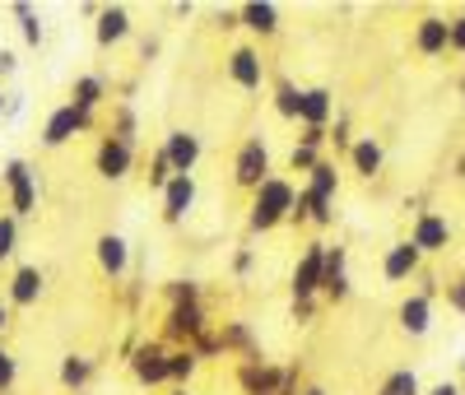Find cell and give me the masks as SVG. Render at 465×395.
I'll list each match as a JSON object with an SVG mask.
<instances>
[{"label":"cell","mask_w":465,"mask_h":395,"mask_svg":"<svg viewBox=\"0 0 465 395\" xmlns=\"http://www.w3.org/2000/svg\"><path fill=\"white\" fill-rule=\"evenodd\" d=\"M214 28H219V33L242 28V5H238V10H219V15H214Z\"/></svg>","instance_id":"cell-44"},{"label":"cell","mask_w":465,"mask_h":395,"mask_svg":"<svg viewBox=\"0 0 465 395\" xmlns=\"http://www.w3.org/2000/svg\"><path fill=\"white\" fill-rule=\"evenodd\" d=\"M15 252H19V219L0 214V261H10Z\"/></svg>","instance_id":"cell-36"},{"label":"cell","mask_w":465,"mask_h":395,"mask_svg":"<svg viewBox=\"0 0 465 395\" xmlns=\"http://www.w3.org/2000/svg\"><path fill=\"white\" fill-rule=\"evenodd\" d=\"M423 270V252L410 242V237H401V242H391L386 247V256H381V274L391 284H405V280H414V274Z\"/></svg>","instance_id":"cell-15"},{"label":"cell","mask_w":465,"mask_h":395,"mask_svg":"<svg viewBox=\"0 0 465 395\" xmlns=\"http://www.w3.org/2000/svg\"><path fill=\"white\" fill-rule=\"evenodd\" d=\"M15 381H19V363H15V353L0 344V395H10Z\"/></svg>","instance_id":"cell-40"},{"label":"cell","mask_w":465,"mask_h":395,"mask_svg":"<svg viewBox=\"0 0 465 395\" xmlns=\"http://www.w3.org/2000/svg\"><path fill=\"white\" fill-rule=\"evenodd\" d=\"M460 377H465V359H460Z\"/></svg>","instance_id":"cell-54"},{"label":"cell","mask_w":465,"mask_h":395,"mask_svg":"<svg viewBox=\"0 0 465 395\" xmlns=\"http://www.w3.org/2000/svg\"><path fill=\"white\" fill-rule=\"evenodd\" d=\"M326 144H335V153H349V149H354V135H349V122H344V116H335V122L326 126Z\"/></svg>","instance_id":"cell-39"},{"label":"cell","mask_w":465,"mask_h":395,"mask_svg":"<svg viewBox=\"0 0 465 395\" xmlns=\"http://www.w3.org/2000/svg\"><path fill=\"white\" fill-rule=\"evenodd\" d=\"M322 158H326V153L312 149V144H293V149H289V168H293V173H312Z\"/></svg>","instance_id":"cell-37"},{"label":"cell","mask_w":465,"mask_h":395,"mask_svg":"<svg viewBox=\"0 0 465 395\" xmlns=\"http://www.w3.org/2000/svg\"><path fill=\"white\" fill-rule=\"evenodd\" d=\"M191 349H196V359H201V363H214V359H223V344H219V331H214V326H210V331H205L196 344H191Z\"/></svg>","instance_id":"cell-38"},{"label":"cell","mask_w":465,"mask_h":395,"mask_svg":"<svg viewBox=\"0 0 465 395\" xmlns=\"http://www.w3.org/2000/svg\"><path fill=\"white\" fill-rule=\"evenodd\" d=\"M326 247H331V242H322V237H312V242H307V247L298 252L293 280H289L293 298H322V274H326Z\"/></svg>","instance_id":"cell-7"},{"label":"cell","mask_w":465,"mask_h":395,"mask_svg":"<svg viewBox=\"0 0 465 395\" xmlns=\"http://www.w3.org/2000/svg\"><path fill=\"white\" fill-rule=\"evenodd\" d=\"M107 79L103 74H80V79H74V84H70V107H80V112H94L98 116V107L107 103Z\"/></svg>","instance_id":"cell-24"},{"label":"cell","mask_w":465,"mask_h":395,"mask_svg":"<svg viewBox=\"0 0 465 395\" xmlns=\"http://www.w3.org/2000/svg\"><path fill=\"white\" fill-rule=\"evenodd\" d=\"M289 223H317V228H331V223H335V201H326V195H317V191L298 186Z\"/></svg>","instance_id":"cell-20"},{"label":"cell","mask_w":465,"mask_h":395,"mask_svg":"<svg viewBox=\"0 0 465 395\" xmlns=\"http://www.w3.org/2000/svg\"><path fill=\"white\" fill-rule=\"evenodd\" d=\"M396 321H401L405 335L423 340V335L433 331V302H429V298H419V293H410V298L401 302V311H396Z\"/></svg>","instance_id":"cell-23"},{"label":"cell","mask_w":465,"mask_h":395,"mask_svg":"<svg viewBox=\"0 0 465 395\" xmlns=\"http://www.w3.org/2000/svg\"><path fill=\"white\" fill-rule=\"evenodd\" d=\"M15 70H19V56H15V52L5 47V52H0V79H10Z\"/></svg>","instance_id":"cell-47"},{"label":"cell","mask_w":465,"mask_h":395,"mask_svg":"<svg viewBox=\"0 0 465 395\" xmlns=\"http://www.w3.org/2000/svg\"><path fill=\"white\" fill-rule=\"evenodd\" d=\"M5 331H10V307L0 302V335H5Z\"/></svg>","instance_id":"cell-51"},{"label":"cell","mask_w":465,"mask_h":395,"mask_svg":"<svg viewBox=\"0 0 465 395\" xmlns=\"http://www.w3.org/2000/svg\"><path fill=\"white\" fill-rule=\"evenodd\" d=\"M94 261H98V270L107 274V280H126L131 274V242L122 232H103L94 242Z\"/></svg>","instance_id":"cell-13"},{"label":"cell","mask_w":465,"mask_h":395,"mask_svg":"<svg viewBox=\"0 0 465 395\" xmlns=\"http://www.w3.org/2000/svg\"><path fill=\"white\" fill-rule=\"evenodd\" d=\"M196 372H201L196 349H168V386H191Z\"/></svg>","instance_id":"cell-28"},{"label":"cell","mask_w":465,"mask_h":395,"mask_svg":"<svg viewBox=\"0 0 465 395\" xmlns=\"http://www.w3.org/2000/svg\"><path fill=\"white\" fill-rule=\"evenodd\" d=\"M460 390H465V386H460Z\"/></svg>","instance_id":"cell-55"},{"label":"cell","mask_w":465,"mask_h":395,"mask_svg":"<svg viewBox=\"0 0 465 395\" xmlns=\"http://www.w3.org/2000/svg\"><path fill=\"white\" fill-rule=\"evenodd\" d=\"M196 177H173L168 186H163V195H159V201H163V223H186V214L191 210H196Z\"/></svg>","instance_id":"cell-18"},{"label":"cell","mask_w":465,"mask_h":395,"mask_svg":"<svg viewBox=\"0 0 465 395\" xmlns=\"http://www.w3.org/2000/svg\"><path fill=\"white\" fill-rule=\"evenodd\" d=\"M24 112V94H10V103H5V116H19Z\"/></svg>","instance_id":"cell-49"},{"label":"cell","mask_w":465,"mask_h":395,"mask_svg":"<svg viewBox=\"0 0 465 395\" xmlns=\"http://www.w3.org/2000/svg\"><path fill=\"white\" fill-rule=\"evenodd\" d=\"M131 377L144 390H163L168 386V344L163 340H135V349L126 353Z\"/></svg>","instance_id":"cell-3"},{"label":"cell","mask_w":465,"mask_h":395,"mask_svg":"<svg viewBox=\"0 0 465 395\" xmlns=\"http://www.w3.org/2000/svg\"><path fill=\"white\" fill-rule=\"evenodd\" d=\"M144 177H149V191H159V195H163V186L173 182V163H168L163 144H159V149L149 153V173H144Z\"/></svg>","instance_id":"cell-34"},{"label":"cell","mask_w":465,"mask_h":395,"mask_svg":"<svg viewBox=\"0 0 465 395\" xmlns=\"http://www.w3.org/2000/svg\"><path fill=\"white\" fill-rule=\"evenodd\" d=\"M107 135L122 140V144H135V140H140V116H135L131 103H116V107H112V131H107Z\"/></svg>","instance_id":"cell-30"},{"label":"cell","mask_w":465,"mask_h":395,"mask_svg":"<svg viewBox=\"0 0 465 395\" xmlns=\"http://www.w3.org/2000/svg\"><path fill=\"white\" fill-rule=\"evenodd\" d=\"M293 195H298V186H293L289 177L270 173V177L252 191L247 228H252V232H275V228H284V223H289V214H293Z\"/></svg>","instance_id":"cell-1"},{"label":"cell","mask_w":465,"mask_h":395,"mask_svg":"<svg viewBox=\"0 0 465 395\" xmlns=\"http://www.w3.org/2000/svg\"><path fill=\"white\" fill-rule=\"evenodd\" d=\"M163 153H168V163H173V177H196V163H201L205 144H201L196 131L177 126V131L163 135Z\"/></svg>","instance_id":"cell-9"},{"label":"cell","mask_w":465,"mask_h":395,"mask_svg":"<svg viewBox=\"0 0 465 395\" xmlns=\"http://www.w3.org/2000/svg\"><path fill=\"white\" fill-rule=\"evenodd\" d=\"M298 395H331V390H326V386H317V381H307V386H302Z\"/></svg>","instance_id":"cell-50"},{"label":"cell","mask_w":465,"mask_h":395,"mask_svg":"<svg viewBox=\"0 0 465 395\" xmlns=\"http://www.w3.org/2000/svg\"><path fill=\"white\" fill-rule=\"evenodd\" d=\"M354 284H349V252L344 247H326V274H322V298L326 302H349Z\"/></svg>","instance_id":"cell-16"},{"label":"cell","mask_w":465,"mask_h":395,"mask_svg":"<svg viewBox=\"0 0 465 395\" xmlns=\"http://www.w3.org/2000/svg\"><path fill=\"white\" fill-rule=\"evenodd\" d=\"M423 395H465L456 381H438V386H429V390H423Z\"/></svg>","instance_id":"cell-48"},{"label":"cell","mask_w":465,"mask_h":395,"mask_svg":"<svg viewBox=\"0 0 465 395\" xmlns=\"http://www.w3.org/2000/svg\"><path fill=\"white\" fill-rule=\"evenodd\" d=\"M377 395H423V381H419L414 368H396L391 377L377 386Z\"/></svg>","instance_id":"cell-32"},{"label":"cell","mask_w":465,"mask_h":395,"mask_svg":"<svg viewBox=\"0 0 465 395\" xmlns=\"http://www.w3.org/2000/svg\"><path fill=\"white\" fill-rule=\"evenodd\" d=\"M94 372H98V363L89 359V353H65L56 377H61V386H65V390L84 395V390H89V381H94Z\"/></svg>","instance_id":"cell-25"},{"label":"cell","mask_w":465,"mask_h":395,"mask_svg":"<svg viewBox=\"0 0 465 395\" xmlns=\"http://www.w3.org/2000/svg\"><path fill=\"white\" fill-rule=\"evenodd\" d=\"M223 70H228V79H232V84H238L242 94H261V84H265L261 47H232L228 61H223Z\"/></svg>","instance_id":"cell-10"},{"label":"cell","mask_w":465,"mask_h":395,"mask_svg":"<svg viewBox=\"0 0 465 395\" xmlns=\"http://www.w3.org/2000/svg\"><path fill=\"white\" fill-rule=\"evenodd\" d=\"M410 242H414L423 256H438V252L451 247V223H447L442 214H433V210H419V214H414V228H410Z\"/></svg>","instance_id":"cell-12"},{"label":"cell","mask_w":465,"mask_h":395,"mask_svg":"<svg viewBox=\"0 0 465 395\" xmlns=\"http://www.w3.org/2000/svg\"><path fill=\"white\" fill-rule=\"evenodd\" d=\"M43 289H47V274L37 265H19L10 274V284H5V307H37Z\"/></svg>","instance_id":"cell-19"},{"label":"cell","mask_w":465,"mask_h":395,"mask_svg":"<svg viewBox=\"0 0 465 395\" xmlns=\"http://www.w3.org/2000/svg\"><path fill=\"white\" fill-rule=\"evenodd\" d=\"M214 321H210V311H205V302H186V307H168L163 311V344L168 349H191L205 331H210Z\"/></svg>","instance_id":"cell-2"},{"label":"cell","mask_w":465,"mask_h":395,"mask_svg":"<svg viewBox=\"0 0 465 395\" xmlns=\"http://www.w3.org/2000/svg\"><path fill=\"white\" fill-rule=\"evenodd\" d=\"M298 144H312V149H326V131H317V126H302Z\"/></svg>","instance_id":"cell-45"},{"label":"cell","mask_w":465,"mask_h":395,"mask_svg":"<svg viewBox=\"0 0 465 395\" xmlns=\"http://www.w3.org/2000/svg\"><path fill=\"white\" fill-rule=\"evenodd\" d=\"M135 33V24H131V10L126 5H103L98 10V19H94V43L107 52V47H122L126 37Z\"/></svg>","instance_id":"cell-14"},{"label":"cell","mask_w":465,"mask_h":395,"mask_svg":"<svg viewBox=\"0 0 465 395\" xmlns=\"http://www.w3.org/2000/svg\"><path fill=\"white\" fill-rule=\"evenodd\" d=\"M349 168H354L359 177H377L381 168H386V153H381V144L372 140V135H363V140H354V149H349Z\"/></svg>","instance_id":"cell-26"},{"label":"cell","mask_w":465,"mask_h":395,"mask_svg":"<svg viewBox=\"0 0 465 395\" xmlns=\"http://www.w3.org/2000/svg\"><path fill=\"white\" fill-rule=\"evenodd\" d=\"M15 19H19V37H24V47H43V37H47V28H43V15H37L33 5H24V0H15Z\"/></svg>","instance_id":"cell-29"},{"label":"cell","mask_w":465,"mask_h":395,"mask_svg":"<svg viewBox=\"0 0 465 395\" xmlns=\"http://www.w3.org/2000/svg\"><path fill=\"white\" fill-rule=\"evenodd\" d=\"M219 331V344H223V353H238V359L247 363V359H265L261 353V344H256V331H252V321H223V326H214Z\"/></svg>","instance_id":"cell-22"},{"label":"cell","mask_w":465,"mask_h":395,"mask_svg":"<svg viewBox=\"0 0 465 395\" xmlns=\"http://www.w3.org/2000/svg\"><path fill=\"white\" fill-rule=\"evenodd\" d=\"M168 395H196V390H191V386H168Z\"/></svg>","instance_id":"cell-53"},{"label":"cell","mask_w":465,"mask_h":395,"mask_svg":"<svg viewBox=\"0 0 465 395\" xmlns=\"http://www.w3.org/2000/svg\"><path fill=\"white\" fill-rule=\"evenodd\" d=\"M252 265H256V252H252V247L232 252V274H238V280H242V274H252Z\"/></svg>","instance_id":"cell-42"},{"label":"cell","mask_w":465,"mask_h":395,"mask_svg":"<svg viewBox=\"0 0 465 395\" xmlns=\"http://www.w3.org/2000/svg\"><path fill=\"white\" fill-rule=\"evenodd\" d=\"M451 52H460V56H465V15H460V19H451Z\"/></svg>","instance_id":"cell-46"},{"label":"cell","mask_w":465,"mask_h":395,"mask_svg":"<svg viewBox=\"0 0 465 395\" xmlns=\"http://www.w3.org/2000/svg\"><path fill=\"white\" fill-rule=\"evenodd\" d=\"M331 122H335V94L331 89H302V98H298V126L326 131Z\"/></svg>","instance_id":"cell-21"},{"label":"cell","mask_w":465,"mask_h":395,"mask_svg":"<svg viewBox=\"0 0 465 395\" xmlns=\"http://www.w3.org/2000/svg\"><path fill=\"white\" fill-rule=\"evenodd\" d=\"M298 98H302L298 84H289V79H280V84H275V112L284 116V122H298Z\"/></svg>","instance_id":"cell-35"},{"label":"cell","mask_w":465,"mask_h":395,"mask_svg":"<svg viewBox=\"0 0 465 395\" xmlns=\"http://www.w3.org/2000/svg\"><path fill=\"white\" fill-rule=\"evenodd\" d=\"M307 191L326 195V201H335V195H340V173H335L331 158H322V163H317L312 173H307Z\"/></svg>","instance_id":"cell-31"},{"label":"cell","mask_w":465,"mask_h":395,"mask_svg":"<svg viewBox=\"0 0 465 395\" xmlns=\"http://www.w3.org/2000/svg\"><path fill=\"white\" fill-rule=\"evenodd\" d=\"M94 173L103 182H126L135 173V144H122V140L103 135L98 140V153H94Z\"/></svg>","instance_id":"cell-8"},{"label":"cell","mask_w":465,"mask_h":395,"mask_svg":"<svg viewBox=\"0 0 465 395\" xmlns=\"http://www.w3.org/2000/svg\"><path fill=\"white\" fill-rule=\"evenodd\" d=\"M0 182H5V195H10V214L24 223L37 214V173L24 163V158H10L5 168H0Z\"/></svg>","instance_id":"cell-4"},{"label":"cell","mask_w":465,"mask_h":395,"mask_svg":"<svg viewBox=\"0 0 465 395\" xmlns=\"http://www.w3.org/2000/svg\"><path fill=\"white\" fill-rule=\"evenodd\" d=\"M163 298H168V307L205 302V293H201V284H196V280H168V284H163Z\"/></svg>","instance_id":"cell-33"},{"label":"cell","mask_w":465,"mask_h":395,"mask_svg":"<svg viewBox=\"0 0 465 395\" xmlns=\"http://www.w3.org/2000/svg\"><path fill=\"white\" fill-rule=\"evenodd\" d=\"M242 28L256 33V37H275L280 33V10L270 5V0H252V5H242Z\"/></svg>","instance_id":"cell-27"},{"label":"cell","mask_w":465,"mask_h":395,"mask_svg":"<svg viewBox=\"0 0 465 395\" xmlns=\"http://www.w3.org/2000/svg\"><path fill=\"white\" fill-rule=\"evenodd\" d=\"M317 316V298H293V321L298 326H307Z\"/></svg>","instance_id":"cell-43"},{"label":"cell","mask_w":465,"mask_h":395,"mask_svg":"<svg viewBox=\"0 0 465 395\" xmlns=\"http://www.w3.org/2000/svg\"><path fill=\"white\" fill-rule=\"evenodd\" d=\"M98 126V116L94 112H80V107H70V103H61L47 122H43V144L47 149H65L74 135H89Z\"/></svg>","instance_id":"cell-6"},{"label":"cell","mask_w":465,"mask_h":395,"mask_svg":"<svg viewBox=\"0 0 465 395\" xmlns=\"http://www.w3.org/2000/svg\"><path fill=\"white\" fill-rule=\"evenodd\" d=\"M238 390L242 395H280L284 368H275L270 359H247V363H238Z\"/></svg>","instance_id":"cell-11"},{"label":"cell","mask_w":465,"mask_h":395,"mask_svg":"<svg viewBox=\"0 0 465 395\" xmlns=\"http://www.w3.org/2000/svg\"><path fill=\"white\" fill-rule=\"evenodd\" d=\"M451 177H460V182H465V153L456 158V173H451Z\"/></svg>","instance_id":"cell-52"},{"label":"cell","mask_w":465,"mask_h":395,"mask_svg":"<svg viewBox=\"0 0 465 395\" xmlns=\"http://www.w3.org/2000/svg\"><path fill=\"white\" fill-rule=\"evenodd\" d=\"M265 177H270V144L261 135H247L238 144V153H232V186L252 195Z\"/></svg>","instance_id":"cell-5"},{"label":"cell","mask_w":465,"mask_h":395,"mask_svg":"<svg viewBox=\"0 0 465 395\" xmlns=\"http://www.w3.org/2000/svg\"><path fill=\"white\" fill-rule=\"evenodd\" d=\"M414 52H419V56H447V52H451V19L423 15V19L414 24Z\"/></svg>","instance_id":"cell-17"},{"label":"cell","mask_w":465,"mask_h":395,"mask_svg":"<svg viewBox=\"0 0 465 395\" xmlns=\"http://www.w3.org/2000/svg\"><path fill=\"white\" fill-rule=\"evenodd\" d=\"M447 307L465 316V274H456V280L447 284Z\"/></svg>","instance_id":"cell-41"}]
</instances>
